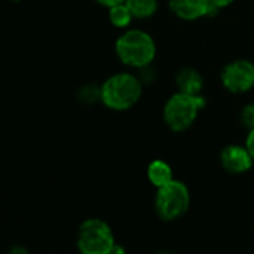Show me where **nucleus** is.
I'll return each mask as SVG.
<instances>
[{"mask_svg": "<svg viewBox=\"0 0 254 254\" xmlns=\"http://www.w3.org/2000/svg\"><path fill=\"white\" fill-rule=\"evenodd\" d=\"M119 60L129 67H146L156 55L153 39L141 30H129L116 40Z\"/></svg>", "mask_w": 254, "mask_h": 254, "instance_id": "nucleus-1", "label": "nucleus"}, {"mask_svg": "<svg viewBox=\"0 0 254 254\" xmlns=\"http://www.w3.org/2000/svg\"><path fill=\"white\" fill-rule=\"evenodd\" d=\"M141 97V83L129 73L112 76L101 86V101L113 110L131 109Z\"/></svg>", "mask_w": 254, "mask_h": 254, "instance_id": "nucleus-2", "label": "nucleus"}, {"mask_svg": "<svg viewBox=\"0 0 254 254\" xmlns=\"http://www.w3.org/2000/svg\"><path fill=\"white\" fill-rule=\"evenodd\" d=\"M205 106V98L186 92L174 94L165 104L164 121L173 131L188 129L196 119L199 109Z\"/></svg>", "mask_w": 254, "mask_h": 254, "instance_id": "nucleus-3", "label": "nucleus"}, {"mask_svg": "<svg viewBox=\"0 0 254 254\" xmlns=\"http://www.w3.org/2000/svg\"><path fill=\"white\" fill-rule=\"evenodd\" d=\"M189 205L190 195L185 183L179 180H171L170 183L158 188L155 208L162 220L171 222L182 217L188 211Z\"/></svg>", "mask_w": 254, "mask_h": 254, "instance_id": "nucleus-4", "label": "nucleus"}, {"mask_svg": "<svg viewBox=\"0 0 254 254\" xmlns=\"http://www.w3.org/2000/svg\"><path fill=\"white\" fill-rule=\"evenodd\" d=\"M110 226L100 219L83 222L77 232V247L83 254H110L115 247Z\"/></svg>", "mask_w": 254, "mask_h": 254, "instance_id": "nucleus-5", "label": "nucleus"}, {"mask_svg": "<svg viewBox=\"0 0 254 254\" xmlns=\"http://www.w3.org/2000/svg\"><path fill=\"white\" fill-rule=\"evenodd\" d=\"M222 82L226 89L235 94L247 92L254 86V64L238 60L228 64L222 73Z\"/></svg>", "mask_w": 254, "mask_h": 254, "instance_id": "nucleus-6", "label": "nucleus"}, {"mask_svg": "<svg viewBox=\"0 0 254 254\" xmlns=\"http://www.w3.org/2000/svg\"><path fill=\"white\" fill-rule=\"evenodd\" d=\"M220 161L226 171L234 174H241L252 168L254 159L247 147L228 146L222 150Z\"/></svg>", "mask_w": 254, "mask_h": 254, "instance_id": "nucleus-7", "label": "nucleus"}, {"mask_svg": "<svg viewBox=\"0 0 254 254\" xmlns=\"http://www.w3.org/2000/svg\"><path fill=\"white\" fill-rule=\"evenodd\" d=\"M171 10L182 19L193 21L201 16H208L210 0H168Z\"/></svg>", "mask_w": 254, "mask_h": 254, "instance_id": "nucleus-8", "label": "nucleus"}, {"mask_svg": "<svg viewBox=\"0 0 254 254\" xmlns=\"http://www.w3.org/2000/svg\"><path fill=\"white\" fill-rule=\"evenodd\" d=\"M177 86L180 92L199 95L204 86V79L195 68H185L177 76Z\"/></svg>", "mask_w": 254, "mask_h": 254, "instance_id": "nucleus-9", "label": "nucleus"}, {"mask_svg": "<svg viewBox=\"0 0 254 254\" xmlns=\"http://www.w3.org/2000/svg\"><path fill=\"white\" fill-rule=\"evenodd\" d=\"M147 177L150 183L156 188H161L173 180L171 167L164 161H153L147 168Z\"/></svg>", "mask_w": 254, "mask_h": 254, "instance_id": "nucleus-10", "label": "nucleus"}, {"mask_svg": "<svg viewBox=\"0 0 254 254\" xmlns=\"http://www.w3.org/2000/svg\"><path fill=\"white\" fill-rule=\"evenodd\" d=\"M125 4L135 18H149L158 9L156 0H125Z\"/></svg>", "mask_w": 254, "mask_h": 254, "instance_id": "nucleus-11", "label": "nucleus"}, {"mask_svg": "<svg viewBox=\"0 0 254 254\" xmlns=\"http://www.w3.org/2000/svg\"><path fill=\"white\" fill-rule=\"evenodd\" d=\"M109 18H110V22L119 28L122 27H127L131 19H132V13L129 10V7L125 4V3H119V4H115L112 7H109Z\"/></svg>", "mask_w": 254, "mask_h": 254, "instance_id": "nucleus-12", "label": "nucleus"}, {"mask_svg": "<svg viewBox=\"0 0 254 254\" xmlns=\"http://www.w3.org/2000/svg\"><path fill=\"white\" fill-rule=\"evenodd\" d=\"M241 121L244 124V127H247L249 129L254 128V104H249L244 107L243 115H241Z\"/></svg>", "mask_w": 254, "mask_h": 254, "instance_id": "nucleus-13", "label": "nucleus"}, {"mask_svg": "<svg viewBox=\"0 0 254 254\" xmlns=\"http://www.w3.org/2000/svg\"><path fill=\"white\" fill-rule=\"evenodd\" d=\"M246 147L249 149L250 155L253 156L254 159V128L253 129H250V134H249V137H247V140H246Z\"/></svg>", "mask_w": 254, "mask_h": 254, "instance_id": "nucleus-14", "label": "nucleus"}, {"mask_svg": "<svg viewBox=\"0 0 254 254\" xmlns=\"http://www.w3.org/2000/svg\"><path fill=\"white\" fill-rule=\"evenodd\" d=\"M232 1H234V0H210V3H211V4H214V6H216V7H219V9L229 6Z\"/></svg>", "mask_w": 254, "mask_h": 254, "instance_id": "nucleus-15", "label": "nucleus"}, {"mask_svg": "<svg viewBox=\"0 0 254 254\" xmlns=\"http://www.w3.org/2000/svg\"><path fill=\"white\" fill-rule=\"evenodd\" d=\"M97 1L103 6H107V7H112V6L119 4V3H125V0H97Z\"/></svg>", "mask_w": 254, "mask_h": 254, "instance_id": "nucleus-16", "label": "nucleus"}]
</instances>
